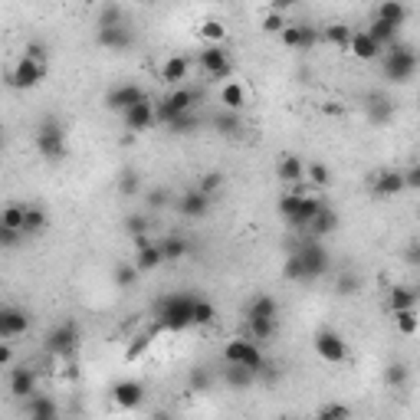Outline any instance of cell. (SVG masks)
<instances>
[{"mask_svg":"<svg viewBox=\"0 0 420 420\" xmlns=\"http://www.w3.org/2000/svg\"><path fill=\"white\" fill-rule=\"evenodd\" d=\"M194 299L191 292H174V296H164L154 312H158V322L171 332H181V328H191V315H194Z\"/></svg>","mask_w":420,"mask_h":420,"instance_id":"obj_1","label":"cell"},{"mask_svg":"<svg viewBox=\"0 0 420 420\" xmlns=\"http://www.w3.org/2000/svg\"><path fill=\"white\" fill-rule=\"evenodd\" d=\"M384 73H388V79H394V82H411L414 73H417V53H414L411 43H401V39H394L391 43V53L384 56Z\"/></svg>","mask_w":420,"mask_h":420,"instance_id":"obj_2","label":"cell"},{"mask_svg":"<svg viewBox=\"0 0 420 420\" xmlns=\"http://www.w3.org/2000/svg\"><path fill=\"white\" fill-rule=\"evenodd\" d=\"M37 152L47 161H63L66 158V132L56 118H43L37 128Z\"/></svg>","mask_w":420,"mask_h":420,"instance_id":"obj_3","label":"cell"},{"mask_svg":"<svg viewBox=\"0 0 420 420\" xmlns=\"http://www.w3.org/2000/svg\"><path fill=\"white\" fill-rule=\"evenodd\" d=\"M197 59H201V66L210 82H227V79L233 76V59H230V53L223 49V43H207V47L197 53Z\"/></svg>","mask_w":420,"mask_h":420,"instance_id":"obj_4","label":"cell"},{"mask_svg":"<svg viewBox=\"0 0 420 420\" xmlns=\"http://www.w3.org/2000/svg\"><path fill=\"white\" fill-rule=\"evenodd\" d=\"M223 362L227 364H243V368H249V371H257V374L266 368L259 345L247 342V338H230V342L223 345Z\"/></svg>","mask_w":420,"mask_h":420,"instance_id":"obj_5","label":"cell"},{"mask_svg":"<svg viewBox=\"0 0 420 420\" xmlns=\"http://www.w3.org/2000/svg\"><path fill=\"white\" fill-rule=\"evenodd\" d=\"M43 79H47V63H37V59H27V56H20L7 69V86L20 89V92L23 89H37Z\"/></svg>","mask_w":420,"mask_h":420,"instance_id":"obj_6","label":"cell"},{"mask_svg":"<svg viewBox=\"0 0 420 420\" xmlns=\"http://www.w3.org/2000/svg\"><path fill=\"white\" fill-rule=\"evenodd\" d=\"M312 348L325 364L348 362V345H345V338L335 332V328H319V332L312 335Z\"/></svg>","mask_w":420,"mask_h":420,"instance_id":"obj_7","label":"cell"},{"mask_svg":"<svg viewBox=\"0 0 420 420\" xmlns=\"http://www.w3.org/2000/svg\"><path fill=\"white\" fill-rule=\"evenodd\" d=\"M296 257H299V263H302V273H306V279H319V276H325L328 273V249L319 243V240H312L309 237L302 247L296 249Z\"/></svg>","mask_w":420,"mask_h":420,"instance_id":"obj_8","label":"cell"},{"mask_svg":"<svg viewBox=\"0 0 420 420\" xmlns=\"http://www.w3.org/2000/svg\"><path fill=\"white\" fill-rule=\"evenodd\" d=\"M47 352L49 354H73L79 345V325L76 322H59L56 328H49L47 335Z\"/></svg>","mask_w":420,"mask_h":420,"instance_id":"obj_9","label":"cell"},{"mask_svg":"<svg viewBox=\"0 0 420 420\" xmlns=\"http://www.w3.org/2000/svg\"><path fill=\"white\" fill-rule=\"evenodd\" d=\"M30 332V315L27 309L20 306H0V338L4 342H13L20 335Z\"/></svg>","mask_w":420,"mask_h":420,"instance_id":"obj_10","label":"cell"},{"mask_svg":"<svg viewBox=\"0 0 420 420\" xmlns=\"http://www.w3.org/2000/svg\"><path fill=\"white\" fill-rule=\"evenodd\" d=\"M138 99H144L142 86H135V82H118V86H112L109 92H105V109L109 112H118L122 115L128 105H135Z\"/></svg>","mask_w":420,"mask_h":420,"instance_id":"obj_11","label":"cell"},{"mask_svg":"<svg viewBox=\"0 0 420 420\" xmlns=\"http://www.w3.org/2000/svg\"><path fill=\"white\" fill-rule=\"evenodd\" d=\"M122 118H125V125H128L132 132H144V128H152V125H154V102L148 96L138 99L135 105L125 109Z\"/></svg>","mask_w":420,"mask_h":420,"instance_id":"obj_12","label":"cell"},{"mask_svg":"<svg viewBox=\"0 0 420 420\" xmlns=\"http://www.w3.org/2000/svg\"><path fill=\"white\" fill-rule=\"evenodd\" d=\"M112 397L118 407H128V411H135V407H142L144 404V384L142 381H132V378H125V381H115L112 384Z\"/></svg>","mask_w":420,"mask_h":420,"instance_id":"obj_13","label":"cell"},{"mask_svg":"<svg viewBox=\"0 0 420 420\" xmlns=\"http://www.w3.org/2000/svg\"><path fill=\"white\" fill-rule=\"evenodd\" d=\"M96 39H99V47L112 49V53H122V49H128L135 43V33L125 23H115V27H99Z\"/></svg>","mask_w":420,"mask_h":420,"instance_id":"obj_14","label":"cell"},{"mask_svg":"<svg viewBox=\"0 0 420 420\" xmlns=\"http://www.w3.org/2000/svg\"><path fill=\"white\" fill-rule=\"evenodd\" d=\"M371 191L378 194V197H397V194L404 191V174L394 171V168H384V171L371 174Z\"/></svg>","mask_w":420,"mask_h":420,"instance_id":"obj_15","label":"cell"},{"mask_svg":"<svg viewBox=\"0 0 420 420\" xmlns=\"http://www.w3.org/2000/svg\"><path fill=\"white\" fill-rule=\"evenodd\" d=\"M10 394L23 401L30 394H37V371L27 368V364H17V368H10Z\"/></svg>","mask_w":420,"mask_h":420,"instance_id":"obj_16","label":"cell"},{"mask_svg":"<svg viewBox=\"0 0 420 420\" xmlns=\"http://www.w3.org/2000/svg\"><path fill=\"white\" fill-rule=\"evenodd\" d=\"M276 174L286 187H299V184L306 181V164H302L299 154H283L276 161Z\"/></svg>","mask_w":420,"mask_h":420,"instance_id":"obj_17","label":"cell"},{"mask_svg":"<svg viewBox=\"0 0 420 420\" xmlns=\"http://www.w3.org/2000/svg\"><path fill=\"white\" fill-rule=\"evenodd\" d=\"M249 102V92L247 86L240 82V79H227L223 86H220V105L223 109H230V112H243Z\"/></svg>","mask_w":420,"mask_h":420,"instance_id":"obj_18","label":"cell"},{"mask_svg":"<svg viewBox=\"0 0 420 420\" xmlns=\"http://www.w3.org/2000/svg\"><path fill=\"white\" fill-rule=\"evenodd\" d=\"M348 53H352L354 59H362V63H371V59L381 56V47H378L364 30H354L352 39H348Z\"/></svg>","mask_w":420,"mask_h":420,"instance_id":"obj_19","label":"cell"},{"mask_svg":"<svg viewBox=\"0 0 420 420\" xmlns=\"http://www.w3.org/2000/svg\"><path fill=\"white\" fill-rule=\"evenodd\" d=\"M338 230V214H335L332 207H322L319 214H315L312 220L306 223V233L312 240H322V237H328V233H335Z\"/></svg>","mask_w":420,"mask_h":420,"instance_id":"obj_20","label":"cell"},{"mask_svg":"<svg viewBox=\"0 0 420 420\" xmlns=\"http://www.w3.org/2000/svg\"><path fill=\"white\" fill-rule=\"evenodd\" d=\"M187 73H191V59L184 56V53H174V56H168L161 63V79L171 82V86H181L184 79H187Z\"/></svg>","mask_w":420,"mask_h":420,"instance_id":"obj_21","label":"cell"},{"mask_svg":"<svg viewBox=\"0 0 420 420\" xmlns=\"http://www.w3.org/2000/svg\"><path fill=\"white\" fill-rule=\"evenodd\" d=\"M23 414L33 417V420H53L56 417V404H53V397L30 394V397H23Z\"/></svg>","mask_w":420,"mask_h":420,"instance_id":"obj_22","label":"cell"},{"mask_svg":"<svg viewBox=\"0 0 420 420\" xmlns=\"http://www.w3.org/2000/svg\"><path fill=\"white\" fill-rule=\"evenodd\" d=\"M368 37L378 43V47H391L394 39H401V27H394V23H388V20H381V17H374L371 23H368V30H364Z\"/></svg>","mask_w":420,"mask_h":420,"instance_id":"obj_23","label":"cell"},{"mask_svg":"<svg viewBox=\"0 0 420 420\" xmlns=\"http://www.w3.org/2000/svg\"><path fill=\"white\" fill-rule=\"evenodd\" d=\"M322 207H328V204H325L322 197H319V194H302V197H299L296 217L289 220V223H292V227H302V230H306V223H309V220H312Z\"/></svg>","mask_w":420,"mask_h":420,"instance_id":"obj_24","label":"cell"},{"mask_svg":"<svg viewBox=\"0 0 420 420\" xmlns=\"http://www.w3.org/2000/svg\"><path fill=\"white\" fill-rule=\"evenodd\" d=\"M178 207H181V214L184 217H191V220H201L204 214H207L210 210V197L207 194H201L197 191V187H194V191H187L181 197V201H178Z\"/></svg>","mask_w":420,"mask_h":420,"instance_id":"obj_25","label":"cell"},{"mask_svg":"<svg viewBox=\"0 0 420 420\" xmlns=\"http://www.w3.org/2000/svg\"><path fill=\"white\" fill-rule=\"evenodd\" d=\"M49 223L47 210L37 207V204H30V207H23V223H20V233L23 237H37V233H43Z\"/></svg>","mask_w":420,"mask_h":420,"instance_id":"obj_26","label":"cell"},{"mask_svg":"<svg viewBox=\"0 0 420 420\" xmlns=\"http://www.w3.org/2000/svg\"><path fill=\"white\" fill-rule=\"evenodd\" d=\"M394 118V102L388 96H381V92H374V96H368V122L374 125H388Z\"/></svg>","mask_w":420,"mask_h":420,"instance_id":"obj_27","label":"cell"},{"mask_svg":"<svg viewBox=\"0 0 420 420\" xmlns=\"http://www.w3.org/2000/svg\"><path fill=\"white\" fill-rule=\"evenodd\" d=\"M132 263L138 266V273H152V269H158L164 263V253H161L158 243H144V247H138Z\"/></svg>","mask_w":420,"mask_h":420,"instance_id":"obj_28","label":"cell"},{"mask_svg":"<svg viewBox=\"0 0 420 420\" xmlns=\"http://www.w3.org/2000/svg\"><path fill=\"white\" fill-rule=\"evenodd\" d=\"M158 247H161L164 253V263H178V259L187 257V249H191V243L181 237V233H171V237L158 240Z\"/></svg>","mask_w":420,"mask_h":420,"instance_id":"obj_29","label":"cell"},{"mask_svg":"<svg viewBox=\"0 0 420 420\" xmlns=\"http://www.w3.org/2000/svg\"><path fill=\"white\" fill-rule=\"evenodd\" d=\"M276 315H279V302H276V296H269V292L257 296L247 306V319H276Z\"/></svg>","mask_w":420,"mask_h":420,"instance_id":"obj_30","label":"cell"},{"mask_svg":"<svg viewBox=\"0 0 420 420\" xmlns=\"http://www.w3.org/2000/svg\"><path fill=\"white\" fill-rule=\"evenodd\" d=\"M417 306V289L414 286H394L388 292V312H401V309Z\"/></svg>","mask_w":420,"mask_h":420,"instance_id":"obj_31","label":"cell"},{"mask_svg":"<svg viewBox=\"0 0 420 420\" xmlns=\"http://www.w3.org/2000/svg\"><path fill=\"white\" fill-rule=\"evenodd\" d=\"M374 17L388 20V23H394V27H404V23H407V7H404V0H381Z\"/></svg>","mask_w":420,"mask_h":420,"instance_id":"obj_32","label":"cell"},{"mask_svg":"<svg viewBox=\"0 0 420 420\" xmlns=\"http://www.w3.org/2000/svg\"><path fill=\"white\" fill-rule=\"evenodd\" d=\"M391 315H394V328H397L401 335H407V338H411V335L420 332L417 306H414V309H401V312H391Z\"/></svg>","mask_w":420,"mask_h":420,"instance_id":"obj_33","label":"cell"},{"mask_svg":"<svg viewBox=\"0 0 420 420\" xmlns=\"http://www.w3.org/2000/svg\"><path fill=\"white\" fill-rule=\"evenodd\" d=\"M223 381H227L230 388H249V384L257 381V371H249L243 364H227V368H223Z\"/></svg>","mask_w":420,"mask_h":420,"instance_id":"obj_34","label":"cell"},{"mask_svg":"<svg viewBox=\"0 0 420 420\" xmlns=\"http://www.w3.org/2000/svg\"><path fill=\"white\" fill-rule=\"evenodd\" d=\"M352 33H354V30L348 27V23H332V27L322 30V39H325V43H332V47H338V49H348Z\"/></svg>","mask_w":420,"mask_h":420,"instance_id":"obj_35","label":"cell"},{"mask_svg":"<svg viewBox=\"0 0 420 420\" xmlns=\"http://www.w3.org/2000/svg\"><path fill=\"white\" fill-rule=\"evenodd\" d=\"M306 181L312 184L315 191H322V187H328V184H332V171H328V164H322V161L306 164Z\"/></svg>","mask_w":420,"mask_h":420,"instance_id":"obj_36","label":"cell"},{"mask_svg":"<svg viewBox=\"0 0 420 420\" xmlns=\"http://www.w3.org/2000/svg\"><path fill=\"white\" fill-rule=\"evenodd\" d=\"M253 342H269L276 335V319H247Z\"/></svg>","mask_w":420,"mask_h":420,"instance_id":"obj_37","label":"cell"},{"mask_svg":"<svg viewBox=\"0 0 420 420\" xmlns=\"http://www.w3.org/2000/svg\"><path fill=\"white\" fill-rule=\"evenodd\" d=\"M138 276H142V273H138V266H135V263H115V286L118 289H132L135 283H138Z\"/></svg>","mask_w":420,"mask_h":420,"instance_id":"obj_38","label":"cell"},{"mask_svg":"<svg viewBox=\"0 0 420 420\" xmlns=\"http://www.w3.org/2000/svg\"><path fill=\"white\" fill-rule=\"evenodd\" d=\"M197 37H201L204 43H223V39H227V27H223L220 20H204L201 27H197Z\"/></svg>","mask_w":420,"mask_h":420,"instance_id":"obj_39","label":"cell"},{"mask_svg":"<svg viewBox=\"0 0 420 420\" xmlns=\"http://www.w3.org/2000/svg\"><path fill=\"white\" fill-rule=\"evenodd\" d=\"M217 319V309H214V302H207V299H194V315H191V325H210Z\"/></svg>","mask_w":420,"mask_h":420,"instance_id":"obj_40","label":"cell"},{"mask_svg":"<svg viewBox=\"0 0 420 420\" xmlns=\"http://www.w3.org/2000/svg\"><path fill=\"white\" fill-rule=\"evenodd\" d=\"M23 207H27V204H7V207L0 210V227L20 230V223H23Z\"/></svg>","mask_w":420,"mask_h":420,"instance_id":"obj_41","label":"cell"},{"mask_svg":"<svg viewBox=\"0 0 420 420\" xmlns=\"http://www.w3.org/2000/svg\"><path fill=\"white\" fill-rule=\"evenodd\" d=\"M115 23H125L122 20V7L115 0H105L102 10H99V27H115Z\"/></svg>","mask_w":420,"mask_h":420,"instance_id":"obj_42","label":"cell"},{"mask_svg":"<svg viewBox=\"0 0 420 420\" xmlns=\"http://www.w3.org/2000/svg\"><path fill=\"white\" fill-rule=\"evenodd\" d=\"M286 23H289L286 13H279V10H266V17H263V33H269V37H279Z\"/></svg>","mask_w":420,"mask_h":420,"instance_id":"obj_43","label":"cell"},{"mask_svg":"<svg viewBox=\"0 0 420 420\" xmlns=\"http://www.w3.org/2000/svg\"><path fill=\"white\" fill-rule=\"evenodd\" d=\"M407 378H411V371H407V364H401V362H394L388 371H384V381L391 384V388H404L407 384Z\"/></svg>","mask_w":420,"mask_h":420,"instance_id":"obj_44","label":"cell"},{"mask_svg":"<svg viewBox=\"0 0 420 420\" xmlns=\"http://www.w3.org/2000/svg\"><path fill=\"white\" fill-rule=\"evenodd\" d=\"M220 187H223V174L220 171H207V174H201V181H197V191L201 194H217Z\"/></svg>","mask_w":420,"mask_h":420,"instance_id":"obj_45","label":"cell"},{"mask_svg":"<svg viewBox=\"0 0 420 420\" xmlns=\"http://www.w3.org/2000/svg\"><path fill=\"white\" fill-rule=\"evenodd\" d=\"M315 417L319 420H345V417H352V407H348V404H325V407H319Z\"/></svg>","mask_w":420,"mask_h":420,"instance_id":"obj_46","label":"cell"},{"mask_svg":"<svg viewBox=\"0 0 420 420\" xmlns=\"http://www.w3.org/2000/svg\"><path fill=\"white\" fill-rule=\"evenodd\" d=\"M335 289H338V296H354V292L362 289V276H354V273H342L338 283H335Z\"/></svg>","mask_w":420,"mask_h":420,"instance_id":"obj_47","label":"cell"},{"mask_svg":"<svg viewBox=\"0 0 420 420\" xmlns=\"http://www.w3.org/2000/svg\"><path fill=\"white\" fill-rule=\"evenodd\" d=\"M299 39H302V23H286L279 33V43L289 49H299Z\"/></svg>","mask_w":420,"mask_h":420,"instance_id":"obj_48","label":"cell"},{"mask_svg":"<svg viewBox=\"0 0 420 420\" xmlns=\"http://www.w3.org/2000/svg\"><path fill=\"white\" fill-rule=\"evenodd\" d=\"M214 128H220L223 135H237L240 132L237 112H230V109H227V115H217V118H214Z\"/></svg>","mask_w":420,"mask_h":420,"instance_id":"obj_49","label":"cell"},{"mask_svg":"<svg viewBox=\"0 0 420 420\" xmlns=\"http://www.w3.org/2000/svg\"><path fill=\"white\" fill-rule=\"evenodd\" d=\"M23 56H27V59H37V63H47V59H49V49H47V43H43V39H30L27 47H23Z\"/></svg>","mask_w":420,"mask_h":420,"instance_id":"obj_50","label":"cell"},{"mask_svg":"<svg viewBox=\"0 0 420 420\" xmlns=\"http://www.w3.org/2000/svg\"><path fill=\"white\" fill-rule=\"evenodd\" d=\"M283 276H286L289 283H306V273H302V263H299L296 253L286 259V266H283Z\"/></svg>","mask_w":420,"mask_h":420,"instance_id":"obj_51","label":"cell"},{"mask_svg":"<svg viewBox=\"0 0 420 420\" xmlns=\"http://www.w3.org/2000/svg\"><path fill=\"white\" fill-rule=\"evenodd\" d=\"M142 191V181H138V174L135 171H125L122 178H118V194H125V197H128V194H138Z\"/></svg>","mask_w":420,"mask_h":420,"instance_id":"obj_52","label":"cell"},{"mask_svg":"<svg viewBox=\"0 0 420 420\" xmlns=\"http://www.w3.org/2000/svg\"><path fill=\"white\" fill-rule=\"evenodd\" d=\"M319 30L315 27H309V23H302V39H299V53H309V49L315 47V43H319Z\"/></svg>","mask_w":420,"mask_h":420,"instance_id":"obj_53","label":"cell"},{"mask_svg":"<svg viewBox=\"0 0 420 420\" xmlns=\"http://www.w3.org/2000/svg\"><path fill=\"white\" fill-rule=\"evenodd\" d=\"M125 227H128V233H148V217L144 214H132V217H125Z\"/></svg>","mask_w":420,"mask_h":420,"instance_id":"obj_54","label":"cell"},{"mask_svg":"<svg viewBox=\"0 0 420 420\" xmlns=\"http://www.w3.org/2000/svg\"><path fill=\"white\" fill-rule=\"evenodd\" d=\"M210 388V374L204 368H194L191 371V391H207Z\"/></svg>","mask_w":420,"mask_h":420,"instance_id":"obj_55","label":"cell"},{"mask_svg":"<svg viewBox=\"0 0 420 420\" xmlns=\"http://www.w3.org/2000/svg\"><path fill=\"white\" fill-rule=\"evenodd\" d=\"M404 174V191H417L420 187V168L414 164V168H407V171H401Z\"/></svg>","mask_w":420,"mask_h":420,"instance_id":"obj_56","label":"cell"},{"mask_svg":"<svg viewBox=\"0 0 420 420\" xmlns=\"http://www.w3.org/2000/svg\"><path fill=\"white\" fill-rule=\"evenodd\" d=\"M148 345H152V338H148V335H142V338H135V345H128V352H125V358H128V362H135V358H138V354H142L144 348H148Z\"/></svg>","mask_w":420,"mask_h":420,"instance_id":"obj_57","label":"cell"},{"mask_svg":"<svg viewBox=\"0 0 420 420\" xmlns=\"http://www.w3.org/2000/svg\"><path fill=\"white\" fill-rule=\"evenodd\" d=\"M20 240H23V233H20V230L0 227V247H17Z\"/></svg>","mask_w":420,"mask_h":420,"instance_id":"obj_58","label":"cell"},{"mask_svg":"<svg viewBox=\"0 0 420 420\" xmlns=\"http://www.w3.org/2000/svg\"><path fill=\"white\" fill-rule=\"evenodd\" d=\"M7 364H13V348H10V342L0 338V368H7Z\"/></svg>","mask_w":420,"mask_h":420,"instance_id":"obj_59","label":"cell"},{"mask_svg":"<svg viewBox=\"0 0 420 420\" xmlns=\"http://www.w3.org/2000/svg\"><path fill=\"white\" fill-rule=\"evenodd\" d=\"M299 0H269V10H279V13H289V10L296 7Z\"/></svg>","mask_w":420,"mask_h":420,"instance_id":"obj_60","label":"cell"},{"mask_svg":"<svg viewBox=\"0 0 420 420\" xmlns=\"http://www.w3.org/2000/svg\"><path fill=\"white\" fill-rule=\"evenodd\" d=\"M148 204H152V207H164V204H168V194H164V191H152V194H148Z\"/></svg>","mask_w":420,"mask_h":420,"instance_id":"obj_61","label":"cell"},{"mask_svg":"<svg viewBox=\"0 0 420 420\" xmlns=\"http://www.w3.org/2000/svg\"><path fill=\"white\" fill-rule=\"evenodd\" d=\"M0 152H4V132H0Z\"/></svg>","mask_w":420,"mask_h":420,"instance_id":"obj_62","label":"cell"}]
</instances>
